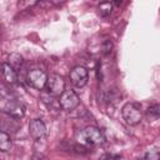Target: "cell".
<instances>
[{
  "mask_svg": "<svg viewBox=\"0 0 160 160\" xmlns=\"http://www.w3.org/2000/svg\"><path fill=\"white\" fill-rule=\"evenodd\" d=\"M104 140L102 131L96 126H86L79 134V142L84 145H100Z\"/></svg>",
  "mask_w": 160,
  "mask_h": 160,
  "instance_id": "cell-1",
  "label": "cell"
},
{
  "mask_svg": "<svg viewBox=\"0 0 160 160\" xmlns=\"http://www.w3.org/2000/svg\"><path fill=\"white\" fill-rule=\"evenodd\" d=\"M121 115L126 124L138 125L142 119L141 105L138 102H126L121 109Z\"/></svg>",
  "mask_w": 160,
  "mask_h": 160,
  "instance_id": "cell-2",
  "label": "cell"
},
{
  "mask_svg": "<svg viewBox=\"0 0 160 160\" xmlns=\"http://www.w3.org/2000/svg\"><path fill=\"white\" fill-rule=\"evenodd\" d=\"M48 75L44 70L40 69H31L28 71L26 74V81L28 84L36 89V90H42L46 88V82H48Z\"/></svg>",
  "mask_w": 160,
  "mask_h": 160,
  "instance_id": "cell-3",
  "label": "cell"
},
{
  "mask_svg": "<svg viewBox=\"0 0 160 160\" xmlns=\"http://www.w3.org/2000/svg\"><path fill=\"white\" fill-rule=\"evenodd\" d=\"M45 89L54 98H58V96L60 98L62 95V92L65 91V81H64L62 76H60L59 74H51V75H49Z\"/></svg>",
  "mask_w": 160,
  "mask_h": 160,
  "instance_id": "cell-4",
  "label": "cell"
},
{
  "mask_svg": "<svg viewBox=\"0 0 160 160\" xmlns=\"http://www.w3.org/2000/svg\"><path fill=\"white\" fill-rule=\"evenodd\" d=\"M69 78H70V81H71V84L74 86L82 88V86H85L88 84V80H89V70L85 66H82V65L74 66L70 70Z\"/></svg>",
  "mask_w": 160,
  "mask_h": 160,
  "instance_id": "cell-5",
  "label": "cell"
},
{
  "mask_svg": "<svg viewBox=\"0 0 160 160\" xmlns=\"http://www.w3.org/2000/svg\"><path fill=\"white\" fill-rule=\"evenodd\" d=\"M25 105L19 100H9L2 108V111L15 120H20L25 115Z\"/></svg>",
  "mask_w": 160,
  "mask_h": 160,
  "instance_id": "cell-6",
  "label": "cell"
},
{
  "mask_svg": "<svg viewBox=\"0 0 160 160\" xmlns=\"http://www.w3.org/2000/svg\"><path fill=\"white\" fill-rule=\"evenodd\" d=\"M80 102V99L78 96V94L74 90H65L62 92V95L59 98V104L60 108L65 111H71L75 108H78Z\"/></svg>",
  "mask_w": 160,
  "mask_h": 160,
  "instance_id": "cell-7",
  "label": "cell"
},
{
  "mask_svg": "<svg viewBox=\"0 0 160 160\" xmlns=\"http://www.w3.org/2000/svg\"><path fill=\"white\" fill-rule=\"evenodd\" d=\"M29 134L35 140H40V139L45 138V135H46V126H45L44 121L40 120V119L31 120L30 124H29Z\"/></svg>",
  "mask_w": 160,
  "mask_h": 160,
  "instance_id": "cell-8",
  "label": "cell"
},
{
  "mask_svg": "<svg viewBox=\"0 0 160 160\" xmlns=\"http://www.w3.org/2000/svg\"><path fill=\"white\" fill-rule=\"evenodd\" d=\"M2 75L6 80V82L9 84H15L18 80V75H16V70L12 69L8 62L2 64Z\"/></svg>",
  "mask_w": 160,
  "mask_h": 160,
  "instance_id": "cell-9",
  "label": "cell"
},
{
  "mask_svg": "<svg viewBox=\"0 0 160 160\" xmlns=\"http://www.w3.org/2000/svg\"><path fill=\"white\" fill-rule=\"evenodd\" d=\"M145 116L148 119V121H155V120H159L160 119V104H155V105H151L148 108L146 112H145Z\"/></svg>",
  "mask_w": 160,
  "mask_h": 160,
  "instance_id": "cell-10",
  "label": "cell"
},
{
  "mask_svg": "<svg viewBox=\"0 0 160 160\" xmlns=\"http://www.w3.org/2000/svg\"><path fill=\"white\" fill-rule=\"evenodd\" d=\"M22 61H24V59H22V56H21L19 52H12V54H10L9 58H8V64H9L12 69H15V70L20 69V66L22 65Z\"/></svg>",
  "mask_w": 160,
  "mask_h": 160,
  "instance_id": "cell-11",
  "label": "cell"
},
{
  "mask_svg": "<svg viewBox=\"0 0 160 160\" xmlns=\"http://www.w3.org/2000/svg\"><path fill=\"white\" fill-rule=\"evenodd\" d=\"M10 148H11V138H10V135L8 132H5V131H1L0 132V150L2 152H5V151L10 150Z\"/></svg>",
  "mask_w": 160,
  "mask_h": 160,
  "instance_id": "cell-12",
  "label": "cell"
},
{
  "mask_svg": "<svg viewBox=\"0 0 160 160\" xmlns=\"http://www.w3.org/2000/svg\"><path fill=\"white\" fill-rule=\"evenodd\" d=\"M114 48V44H112V40L110 38H105L102 41H101V45H100V52L102 55H108L111 52Z\"/></svg>",
  "mask_w": 160,
  "mask_h": 160,
  "instance_id": "cell-13",
  "label": "cell"
},
{
  "mask_svg": "<svg viewBox=\"0 0 160 160\" xmlns=\"http://www.w3.org/2000/svg\"><path fill=\"white\" fill-rule=\"evenodd\" d=\"M112 6H114L112 2H109V1L108 2H101L99 5V14H100V16H102V18L109 16L111 14V11H112Z\"/></svg>",
  "mask_w": 160,
  "mask_h": 160,
  "instance_id": "cell-14",
  "label": "cell"
},
{
  "mask_svg": "<svg viewBox=\"0 0 160 160\" xmlns=\"http://www.w3.org/2000/svg\"><path fill=\"white\" fill-rule=\"evenodd\" d=\"M141 160H160V150L158 149L148 150L141 158Z\"/></svg>",
  "mask_w": 160,
  "mask_h": 160,
  "instance_id": "cell-15",
  "label": "cell"
},
{
  "mask_svg": "<svg viewBox=\"0 0 160 160\" xmlns=\"http://www.w3.org/2000/svg\"><path fill=\"white\" fill-rule=\"evenodd\" d=\"M120 159H121V156L118 154H104L100 158V160H120Z\"/></svg>",
  "mask_w": 160,
  "mask_h": 160,
  "instance_id": "cell-16",
  "label": "cell"
}]
</instances>
